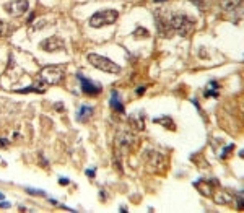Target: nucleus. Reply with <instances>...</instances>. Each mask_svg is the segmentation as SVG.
Listing matches in <instances>:
<instances>
[{
    "mask_svg": "<svg viewBox=\"0 0 244 213\" xmlns=\"http://www.w3.org/2000/svg\"><path fill=\"white\" fill-rule=\"evenodd\" d=\"M86 59H88V62H90L95 68H98V70H101V72H106V73H119L120 72V67L117 65L116 62H112L111 59H108V57H104V56H99V54L91 52V54L86 56Z\"/></svg>",
    "mask_w": 244,
    "mask_h": 213,
    "instance_id": "1",
    "label": "nucleus"
},
{
    "mask_svg": "<svg viewBox=\"0 0 244 213\" xmlns=\"http://www.w3.org/2000/svg\"><path fill=\"white\" fill-rule=\"evenodd\" d=\"M117 10H112V8H108V10H99L96 11L95 15H91L90 18V26L91 28H103L106 25H112L117 21Z\"/></svg>",
    "mask_w": 244,
    "mask_h": 213,
    "instance_id": "2",
    "label": "nucleus"
},
{
    "mask_svg": "<svg viewBox=\"0 0 244 213\" xmlns=\"http://www.w3.org/2000/svg\"><path fill=\"white\" fill-rule=\"evenodd\" d=\"M39 76H41V81H42V83L59 85L65 76V68L62 65H47L41 70Z\"/></svg>",
    "mask_w": 244,
    "mask_h": 213,
    "instance_id": "3",
    "label": "nucleus"
},
{
    "mask_svg": "<svg viewBox=\"0 0 244 213\" xmlns=\"http://www.w3.org/2000/svg\"><path fill=\"white\" fill-rule=\"evenodd\" d=\"M169 25H171V29H174L177 34L187 36L192 31L195 21L192 18H189L187 15H173L169 18Z\"/></svg>",
    "mask_w": 244,
    "mask_h": 213,
    "instance_id": "4",
    "label": "nucleus"
},
{
    "mask_svg": "<svg viewBox=\"0 0 244 213\" xmlns=\"http://www.w3.org/2000/svg\"><path fill=\"white\" fill-rule=\"evenodd\" d=\"M3 8L13 16H21V15H25L26 11H28V8H30V2H28V0H13V2L5 3Z\"/></svg>",
    "mask_w": 244,
    "mask_h": 213,
    "instance_id": "5",
    "label": "nucleus"
},
{
    "mask_svg": "<svg viewBox=\"0 0 244 213\" xmlns=\"http://www.w3.org/2000/svg\"><path fill=\"white\" fill-rule=\"evenodd\" d=\"M41 47L47 52H55V51L65 49V42L59 36H52V38H47V39L42 41V42H41Z\"/></svg>",
    "mask_w": 244,
    "mask_h": 213,
    "instance_id": "6",
    "label": "nucleus"
},
{
    "mask_svg": "<svg viewBox=\"0 0 244 213\" xmlns=\"http://www.w3.org/2000/svg\"><path fill=\"white\" fill-rule=\"evenodd\" d=\"M78 80H80V85H81V91L85 93V94H98V93H101L99 85H95L93 81L85 78L81 73H78Z\"/></svg>",
    "mask_w": 244,
    "mask_h": 213,
    "instance_id": "7",
    "label": "nucleus"
},
{
    "mask_svg": "<svg viewBox=\"0 0 244 213\" xmlns=\"http://www.w3.org/2000/svg\"><path fill=\"white\" fill-rule=\"evenodd\" d=\"M220 5L221 8L226 11H231V10H236L239 7L243 5V0H220Z\"/></svg>",
    "mask_w": 244,
    "mask_h": 213,
    "instance_id": "8",
    "label": "nucleus"
},
{
    "mask_svg": "<svg viewBox=\"0 0 244 213\" xmlns=\"http://www.w3.org/2000/svg\"><path fill=\"white\" fill-rule=\"evenodd\" d=\"M91 114H93V107L83 104V106H80V109L77 111V119H78V121H86L88 117H91Z\"/></svg>",
    "mask_w": 244,
    "mask_h": 213,
    "instance_id": "9",
    "label": "nucleus"
},
{
    "mask_svg": "<svg viewBox=\"0 0 244 213\" xmlns=\"http://www.w3.org/2000/svg\"><path fill=\"white\" fill-rule=\"evenodd\" d=\"M111 106H112V109H116V111L119 112H124V106H122V102H120L119 99V94H117V91H111Z\"/></svg>",
    "mask_w": 244,
    "mask_h": 213,
    "instance_id": "10",
    "label": "nucleus"
},
{
    "mask_svg": "<svg viewBox=\"0 0 244 213\" xmlns=\"http://www.w3.org/2000/svg\"><path fill=\"white\" fill-rule=\"evenodd\" d=\"M194 186H195L197 189H199V192H200V194H204L205 197H210V195H212V187H210L208 184H204V182H195Z\"/></svg>",
    "mask_w": 244,
    "mask_h": 213,
    "instance_id": "11",
    "label": "nucleus"
},
{
    "mask_svg": "<svg viewBox=\"0 0 244 213\" xmlns=\"http://www.w3.org/2000/svg\"><path fill=\"white\" fill-rule=\"evenodd\" d=\"M205 96H218V93H216V90H212V88H207V91H205Z\"/></svg>",
    "mask_w": 244,
    "mask_h": 213,
    "instance_id": "12",
    "label": "nucleus"
},
{
    "mask_svg": "<svg viewBox=\"0 0 244 213\" xmlns=\"http://www.w3.org/2000/svg\"><path fill=\"white\" fill-rule=\"evenodd\" d=\"M238 208L239 210H243V192L238 194Z\"/></svg>",
    "mask_w": 244,
    "mask_h": 213,
    "instance_id": "13",
    "label": "nucleus"
},
{
    "mask_svg": "<svg viewBox=\"0 0 244 213\" xmlns=\"http://www.w3.org/2000/svg\"><path fill=\"white\" fill-rule=\"evenodd\" d=\"M26 192H30V194H41V195H44L42 190H36V189H26Z\"/></svg>",
    "mask_w": 244,
    "mask_h": 213,
    "instance_id": "14",
    "label": "nucleus"
},
{
    "mask_svg": "<svg viewBox=\"0 0 244 213\" xmlns=\"http://www.w3.org/2000/svg\"><path fill=\"white\" fill-rule=\"evenodd\" d=\"M86 176L88 178H95V169H86Z\"/></svg>",
    "mask_w": 244,
    "mask_h": 213,
    "instance_id": "15",
    "label": "nucleus"
},
{
    "mask_svg": "<svg viewBox=\"0 0 244 213\" xmlns=\"http://www.w3.org/2000/svg\"><path fill=\"white\" fill-rule=\"evenodd\" d=\"M135 34H143V36H148V31H147V29H143V31H142V29H137V31H135Z\"/></svg>",
    "mask_w": 244,
    "mask_h": 213,
    "instance_id": "16",
    "label": "nucleus"
},
{
    "mask_svg": "<svg viewBox=\"0 0 244 213\" xmlns=\"http://www.w3.org/2000/svg\"><path fill=\"white\" fill-rule=\"evenodd\" d=\"M8 207H10L8 202H2V200H0V208H8Z\"/></svg>",
    "mask_w": 244,
    "mask_h": 213,
    "instance_id": "17",
    "label": "nucleus"
},
{
    "mask_svg": "<svg viewBox=\"0 0 244 213\" xmlns=\"http://www.w3.org/2000/svg\"><path fill=\"white\" fill-rule=\"evenodd\" d=\"M59 182L62 184V186H67V184H69L70 181H69V179H64V178H60V179H59Z\"/></svg>",
    "mask_w": 244,
    "mask_h": 213,
    "instance_id": "18",
    "label": "nucleus"
},
{
    "mask_svg": "<svg viewBox=\"0 0 244 213\" xmlns=\"http://www.w3.org/2000/svg\"><path fill=\"white\" fill-rule=\"evenodd\" d=\"M7 143H8V140H5V138H0V147H7Z\"/></svg>",
    "mask_w": 244,
    "mask_h": 213,
    "instance_id": "19",
    "label": "nucleus"
},
{
    "mask_svg": "<svg viewBox=\"0 0 244 213\" xmlns=\"http://www.w3.org/2000/svg\"><path fill=\"white\" fill-rule=\"evenodd\" d=\"M145 93V86H140V88H137V94H143Z\"/></svg>",
    "mask_w": 244,
    "mask_h": 213,
    "instance_id": "20",
    "label": "nucleus"
},
{
    "mask_svg": "<svg viewBox=\"0 0 244 213\" xmlns=\"http://www.w3.org/2000/svg\"><path fill=\"white\" fill-rule=\"evenodd\" d=\"M55 109H57V111H62V104H60V102H57V104H55Z\"/></svg>",
    "mask_w": 244,
    "mask_h": 213,
    "instance_id": "21",
    "label": "nucleus"
},
{
    "mask_svg": "<svg viewBox=\"0 0 244 213\" xmlns=\"http://www.w3.org/2000/svg\"><path fill=\"white\" fill-rule=\"evenodd\" d=\"M3 198H5V195H3V194L0 192V200H3Z\"/></svg>",
    "mask_w": 244,
    "mask_h": 213,
    "instance_id": "22",
    "label": "nucleus"
}]
</instances>
